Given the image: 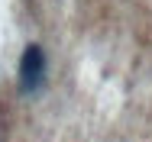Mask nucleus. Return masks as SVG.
<instances>
[{
  "label": "nucleus",
  "mask_w": 152,
  "mask_h": 142,
  "mask_svg": "<svg viewBox=\"0 0 152 142\" xmlns=\"http://www.w3.org/2000/svg\"><path fill=\"white\" fill-rule=\"evenodd\" d=\"M45 81V52L42 45H26V52L20 58V90L23 94H36Z\"/></svg>",
  "instance_id": "nucleus-1"
}]
</instances>
